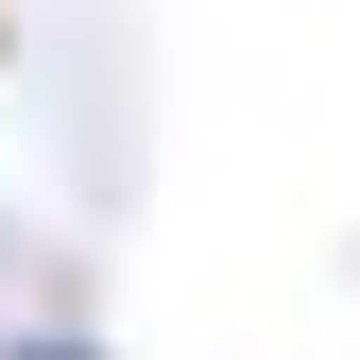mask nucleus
<instances>
[{
  "instance_id": "1",
  "label": "nucleus",
  "mask_w": 360,
  "mask_h": 360,
  "mask_svg": "<svg viewBox=\"0 0 360 360\" xmlns=\"http://www.w3.org/2000/svg\"><path fill=\"white\" fill-rule=\"evenodd\" d=\"M0 360H120V343H86V326H18Z\"/></svg>"
},
{
  "instance_id": "2",
  "label": "nucleus",
  "mask_w": 360,
  "mask_h": 360,
  "mask_svg": "<svg viewBox=\"0 0 360 360\" xmlns=\"http://www.w3.org/2000/svg\"><path fill=\"white\" fill-rule=\"evenodd\" d=\"M0 52H18V34H0Z\"/></svg>"
}]
</instances>
